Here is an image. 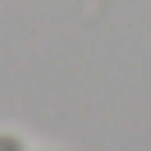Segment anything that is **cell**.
Returning a JSON list of instances; mask_svg holds the SVG:
<instances>
[{"label":"cell","instance_id":"6da1fadb","mask_svg":"<svg viewBox=\"0 0 151 151\" xmlns=\"http://www.w3.org/2000/svg\"><path fill=\"white\" fill-rule=\"evenodd\" d=\"M0 151H32V142L19 128H0Z\"/></svg>","mask_w":151,"mask_h":151},{"label":"cell","instance_id":"7a4b0ae2","mask_svg":"<svg viewBox=\"0 0 151 151\" xmlns=\"http://www.w3.org/2000/svg\"><path fill=\"white\" fill-rule=\"evenodd\" d=\"M32 151H37V147H32Z\"/></svg>","mask_w":151,"mask_h":151}]
</instances>
